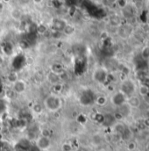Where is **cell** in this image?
Listing matches in <instances>:
<instances>
[{"mask_svg":"<svg viewBox=\"0 0 149 151\" xmlns=\"http://www.w3.org/2000/svg\"><path fill=\"white\" fill-rule=\"evenodd\" d=\"M43 106L45 109L47 110L49 113H55L61 109L62 106V101L57 95L50 94L44 99Z\"/></svg>","mask_w":149,"mask_h":151,"instance_id":"6da1fadb","label":"cell"},{"mask_svg":"<svg viewBox=\"0 0 149 151\" xmlns=\"http://www.w3.org/2000/svg\"><path fill=\"white\" fill-rule=\"evenodd\" d=\"M119 91L126 97V99H128L131 96L134 95V92L136 91V85L132 80L127 79L122 82Z\"/></svg>","mask_w":149,"mask_h":151,"instance_id":"7a4b0ae2","label":"cell"},{"mask_svg":"<svg viewBox=\"0 0 149 151\" xmlns=\"http://www.w3.org/2000/svg\"><path fill=\"white\" fill-rule=\"evenodd\" d=\"M92 76H93L94 81H96V82H97L99 83H104L107 80L108 73H107V70L105 68H97L93 72Z\"/></svg>","mask_w":149,"mask_h":151,"instance_id":"3957f363","label":"cell"},{"mask_svg":"<svg viewBox=\"0 0 149 151\" xmlns=\"http://www.w3.org/2000/svg\"><path fill=\"white\" fill-rule=\"evenodd\" d=\"M126 100H127L126 97L120 91L115 92L111 98V101H112V105L117 106V107H119L122 105H124L125 103H126Z\"/></svg>","mask_w":149,"mask_h":151,"instance_id":"277c9868","label":"cell"},{"mask_svg":"<svg viewBox=\"0 0 149 151\" xmlns=\"http://www.w3.org/2000/svg\"><path fill=\"white\" fill-rule=\"evenodd\" d=\"M36 147L39 150H47L51 147V139L50 137L39 136L36 140Z\"/></svg>","mask_w":149,"mask_h":151,"instance_id":"5b68a950","label":"cell"},{"mask_svg":"<svg viewBox=\"0 0 149 151\" xmlns=\"http://www.w3.org/2000/svg\"><path fill=\"white\" fill-rule=\"evenodd\" d=\"M27 90V83L24 80L18 79L14 83H12V91L16 94H22Z\"/></svg>","mask_w":149,"mask_h":151,"instance_id":"8992f818","label":"cell"},{"mask_svg":"<svg viewBox=\"0 0 149 151\" xmlns=\"http://www.w3.org/2000/svg\"><path fill=\"white\" fill-rule=\"evenodd\" d=\"M67 26V23L65 20L62 19H55L53 20L52 22V27L54 31L57 32H61L62 33L63 29L65 28V27Z\"/></svg>","mask_w":149,"mask_h":151,"instance_id":"52a82bcc","label":"cell"},{"mask_svg":"<svg viewBox=\"0 0 149 151\" xmlns=\"http://www.w3.org/2000/svg\"><path fill=\"white\" fill-rule=\"evenodd\" d=\"M126 103L128 104V106L131 108H138V107L140 106L141 101H140V99L139 96L133 95V96H131L130 98L127 99Z\"/></svg>","mask_w":149,"mask_h":151,"instance_id":"ba28073f","label":"cell"},{"mask_svg":"<svg viewBox=\"0 0 149 151\" xmlns=\"http://www.w3.org/2000/svg\"><path fill=\"white\" fill-rule=\"evenodd\" d=\"M50 70H51L50 72H52V73H54V74H55V75L59 76H61L62 74L65 73L64 67H63L61 63H53V64L50 66Z\"/></svg>","mask_w":149,"mask_h":151,"instance_id":"9c48e42d","label":"cell"},{"mask_svg":"<svg viewBox=\"0 0 149 151\" xmlns=\"http://www.w3.org/2000/svg\"><path fill=\"white\" fill-rule=\"evenodd\" d=\"M47 80L49 83L53 84V85H55V84H58L61 81V78L60 76L52 72H49L47 75Z\"/></svg>","mask_w":149,"mask_h":151,"instance_id":"30bf717a","label":"cell"},{"mask_svg":"<svg viewBox=\"0 0 149 151\" xmlns=\"http://www.w3.org/2000/svg\"><path fill=\"white\" fill-rule=\"evenodd\" d=\"M103 137L101 134H95L92 135L91 137V143L94 145V146H99L103 143Z\"/></svg>","mask_w":149,"mask_h":151,"instance_id":"8fae6325","label":"cell"},{"mask_svg":"<svg viewBox=\"0 0 149 151\" xmlns=\"http://www.w3.org/2000/svg\"><path fill=\"white\" fill-rule=\"evenodd\" d=\"M113 128H114V131H115L117 134H120V135H122V134H123V133H124V132L126 130V127H125V126L124 124L120 123V122H118V123H116V124L114 125Z\"/></svg>","mask_w":149,"mask_h":151,"instance_id":"7c38bea8","label":"cell"},{"mask_svg":"<svg viewBox=\"0 0 149 151\" xmlns=\"http://www.w3.org/2000/svg\"><path fill=\"white\" fill-rule=\"evenodd\" d=\"M11 16L13 19L15 20H19L22 17V12L18 8H14L11 11Z\"/></svg>","mask_w":149,"mask_h":151,"instance_id":"4fadbf2b","label":"cell"},{"mask_svg":"<svg viewBox=\"0 0 149 151\" xmlns=\"http://www.w3.org/2000/svg\"><path fill=\"white\" fill-rule=\"evenodd\" d=\"M74 31H75V28L74 27V26L67 24V26L65 27V28L62 31V34L67 35V36H69V35H72L74 34Z\"/></svg>","mask_w":149,"mask_h":151,"instance_id":"5bb4252c","label":"cell"},{"mask_svg":"<svg viewBox=\"0 0 149 151\" xmlns=\"http://www.w3.org/2000/svg\"><path fill=\"white\" fill-rule=\"evenodd\" d=\"M107 103V98L104 95L98 96L96 99V104L99 106H105Z\"/></svg>","mask_w":149,"mask_h":151,"instance_id":"9a60e30c","label":"cell"},{"mask_svg":"<svg viewBox=\"0 0 149 151\" xmlns=\"http://www.w3.org/2000/svg\"><path fill=\"white\" fill-rule=\"evenodd\" d=\"M139 93H140V96L147 97L149 93V88L147 85H145V84L140 85V87H139Z\"/></svg>","mask_w":149,"mask_h":151,"instance_id":"2e32d148","label":"cell"},{"mask_svg":"<svg viewBox=\"0 0 149 151\" xmlns=\"http://www.w3.org/2000/svg\"><path fill=\"white\" fill-rule=\"evenodd\" d=\"M18 79H19V77H18V74L16 72H11L7 76V81L11 84L14 83Z\"/></svg>","mask_w":149,"mask_h":151,"instance_id":"e0dca14e","label":"cell"},{"mask_svg":"<svg viewBox=\"0 0 149 151\" xmlns=\"http://www.w3.org/2000/svg\"><path fill=\"white\" fill-rule=\"evenodd\" d=\"M33 113H36V114H40L43 112V106L41 104H39V103H36L33 106Z\"/></svg>","mask_w":149,"mask_h":151,"instance_id":"ac0fdd59","label":"cell"},{"mask_svg":"<svg viewBox=\"0 0 149 151\" xmlns=\"http://www.w3.org/2000/svg\"><path fill=\"white\" fill-rule=\"evenodd\" d=\"M123 15L125 17H131L133 15V10L131 6H125L123 8Z\"/></svg>","mask_w":149,"mask_h":151,"instance_id":"d6986e66","label":"cell"},{"mask_svg":"<svg viewBox=\"0 0 149 151\" xmlns=\"http://www.w3.org/2000/svg\"><path fill=\"white\" fill-rule=\"evenodd\" d=\"M141 56L144 60H148L149 59V46L145 47L142 51H141Z\"/></svg>","mask_w":149,"mask_h":151,"instance_id":"ffe728a7","label":"cell"},{"mask_svg":"<svg viewBox=\"0 0 149 151\" xmlns=\"http://www.w3.org/2000/svg\"><path fill=\"white\" fill-rule=\"evenodd\" d=\"M36 31H37L38 34H39V35H43V34H45V33L47 31V27H46L45 25L40 24V25L37 26V27H36Z\"/></svg>","mask_w":149,"mask_h":151,"instance_id":"44dd1931","label":"cell"},{"mask_svg":"<svg viewBox=\"0 0 149 151\" xmlns=\"http://www.w3.org/2000/svg\"><path fill=\"white\" fill-rule=\"evenodd\" d=\"M126 148H127V150L128 151H134L136 149H137V144H136V142H133V141H130V142H128V144H127Z\"/></svg>","mask_w":149,"mask_h":151,"instance_id":"7402d4cb","label":"cell"},{"mask_svg":"<svg viewBox=\"0 0 149 151\" xmlns=\"http://www.w3.org/2000/svg\"><path fill=\"white\" fill-rule=\"evenodd\" d=\"M110 22H111V24H112V26H114V27H117V26L120 25V19H119V18H117L116 16L111 18Z\"/></svg>","mask_w":149,"mask_h":151,"instance_id":"603a6c76","label":"cell"},{"mask_svg":"<svg viewBox=\"0 0 149 151\" xmlns=\"http://www.w3.org/2000/svg\"><path fill=\"white\" fill-rule=\"evenodd\" d=\"M40 134H41V136H45V137H50V135H51V132L48 129H46V128L42 129Z\"/></svg>","mask_w":149,"mask_h":151,"instance_id":"cb8c5ba5","label":"cell"},{"mask_svg":"<svg viewBox=\"0 0 149 151\" xmlns=\"http://www.w3.org/2000/svg\"><path fill=\"white\" fill-rule=\"evenodd\" d=\"M62 151H73L72 146L69 143H64L62 145Z\"/></svg>","mask_w":149,"mask_h":151,"instance_id":"d4e9b609","label":"cell"},{"mask_svg":"<svg viewBox=\"0 0 149 151\" xmlns=\"http://www.w3.org/2000/svg\"><path fill=\"white\" fill-rule=\"evenodd\" d=\"M75 151H89L86 148H83V147H80V148H78L77 150Z\"/></svg>","mask_w":149,"mask_h":151,"instance_id":"484cf974","label":"cell"},{"mask_svg":"<svg viewBox=\"0 0 149 151\" xmlns=\"http://www.w3.org/2000/svg\"><path fill=\"white\" fill-rule=\"evenodd\" d=\"M3 10H4V4L0 2V13L3 12Z\"/></svg>","mask_w":149,"mask_h":151,"instance_id":"4316f807","label":"cell"},{"mask_svg":"<svg viewBox=\"0 0 149 151\" xmlns=\"http://www.w3.org/2000/svg\"><path fill=\"white\" fill-rule=\"evenodd\" d=\"M107 2L109 4H115V3H117V0H107Z\"/></svg>","mask_w":149,"mask_h":151,"instance_id":"83f0119b","label":"cell"},{"mask_svg":"<svg viewBox=\"0 0 149 151\" xmlns=\"http://www.w3.org/2000/svg\"><path fill=\"white\" fill-rule=\"evenodd\" d=\"M34 4H40L41 2H43V0H33Z\"/></svg>","mask_w":149,"mask_h":151,"instance_id":"f1b7e54d","label":"cell"},{"mask_svg":"<svg viewBox=\"0 0 149 151\" xmlns=\"http://www.w3.org/2000/svg\"><path fill=\"white\" fill-rule=\"evenodd\" d=\"M3 63H4V58H3V56L0 55V65H2Z\"/></svg>","mask_w":149,"mask_h":151,"instance_id":"f546056e","label":"cell"},{"mask_svg":"<svg viewBox=\"0 0 149 151\" xmlns=\"http://www.w3.org/2000/svg\"><path fill=\"white\" fill-rule=\"evenodd\" d=\"M146 119H149V108L147 110V112H146Z\"/></svg>","mask_w":149,"mask_h":151,"instance_id":"4dcf8cb0","label":"cell"},{"mask_svg":"<svg viewBox=\"0 0 149 151\" xmlns=\"http://www.w3.org/2000/svg\"><path fill=\"white\" fill-rule=\"evenodd\" d=\"M146 150L149 151V142L147 143V145H146Z\"/></svg>","mask_w":149,"mask_h":151,"instance_id":"1f68e13d","label":"cell"},{"mask_svg":"<svg viewBox=\"0 0 149 151\" xmlns=\"http://www.w3.org/2000/svg\"><path fill=\"white\" fill-rule=\"evenodd\" d=\"M5 1H7V0H5ZM8 1H9V0H8Z\"/></svg>","mask_w":149,"mask_h":151,"instance_id":"d6a6232c","label":"cell"}]
</instances>
